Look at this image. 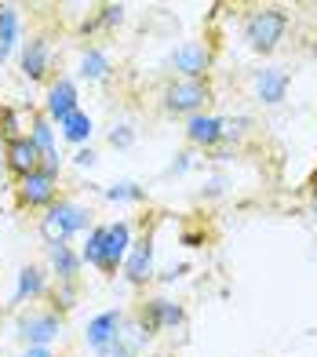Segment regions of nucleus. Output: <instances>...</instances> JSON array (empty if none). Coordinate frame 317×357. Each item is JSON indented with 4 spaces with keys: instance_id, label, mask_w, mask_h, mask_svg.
<instances>
[{
    "instance_id": "nucleus-1",
    "label": "nucleus",
    "mask_w": 317,
    "mask_h": 357,
    "mask_svg": "<svg viewBox=\"0 0 317 357\" xmlns=\"http://www.w3.org/2000/svg\"><path fill=\"white\" fill-rule=\"evenodd\" d=\"M91 208L73 201V197H59L47 212H40L37 230L44 237V245H70L73 237H81L91 230Z\"/></svg>"
},
{
    "instance_id": "nucleus-2",
    "label": "nucleus",
    "mask_w": 317,
    "mask_h": 357,
    "mask_svg": "<svg viewBox=\"0 0 317 357\" xmlns=\"http://www.w3.org/2000/svg\"><path fill=\"white\" fill-rule=\"evenodd\" d=\"M62 332H66V317L55 306H29V310H19V317H15V339L26 350L52 347L55 339H62Z\"/></svg>"
},
{
    "instance_id": "nucleus-3",
    "label": "nucleus",
    "mask_w": 317,
    "mask_h": 357,
    "mask_svg": "<svg viewBox=\"0 0 317 357\" xmlns=\"http://www.w3.org/2000/svg\"><path fill=\"white\" fill-rule=\"evenodd\" d=\"M288 33V11L284 8H256L245 15V40L252 52L270 55Z\"/></svg>"
},
{
    "instance_id": "nucleus-4",
    "label": "nucleus",
    "mask_w": 317,
    "mask_h": 357,
    "mask_svg": "<svg viewBox=\"0 0 317 357\" xmlns=\"http://www.w3.org/2000/svg\"><path fill=\"white\" fill-rule=\"evenodd\" d=\"M212 84L208 80H183L171 77L164 91H161V106L171 117H194V113H204V106L212 102Z\"/></svg>"
},
{
    "instance_id": "nucleus-5",
    "label": "nucleus",
    "mask_w": 317,
    "mask_h": 357,
    "mask_svg": "<svg viewBox=\"0 0 317 357\" xmlns=\"http://www.w3.org/2000/svg\"><path fill=\"white\" fill-rule=\"evenodd\" d=\"M15 197H19V208H26V212H47L59 201V175L37 168L33 175L15 183Z\"/></svg>"
},
{
    "instance_id": "nucleus-6",
    "label": "nucleus",
    "mask_w": 317,
    "mask_h": 357,
    "mask_svg": "<svg viewBox=\"0 0 317 357\" xmlns=\"http://www.w3.org/2000/svg\"><path fill=\"white\" fill-rule=\"evenodd\" d=\"M121 278L128 281L132 288H146L150 281H157V245H153L150 230L132 241V252H128V259H124V266H121Z\"/></svg>"
},
{
    "instance_id": "nucleus-7",
    "label": "nucleus",
    "mask_w": 317,
    "mask_h": 357,
    "mask_svg": "<svg viewBox=\"0 0 317 357\" xmlns=\"http://www.w3.org/2000/svg\"><path fill=\"white\" fill-rule=\"evenodd\" d=\"M168 62H171V70H176L183 80H208L215 52H212L208 40H183L176 52L168 55Z\"/></svg>"
},
{
    "instance_id": "nucleus-8",
    "label": "nucleus",
    "mask_w": 317,
    "mask_h": 357,
    "mask_svg": "<svg viewBox=\"0 0 317 357\" xmlns=\"http://www.w3.org/2000/svg\"><path fill=\"white\" fill-rule=\"evenodd\" d=\"M55 70V47L44 33H33L29 40H22L19 47V73L29 80V84H40V80H52Z\"/></svg>"
},
{
    "instance_id": "nucleus-9",
    "label": "nucleus",
    "mask_w": 317,
    "mask_h": 357,
    "mask_svg": "<svg viewBox=\"0 0 317 357\" xmlns=\"http://www.w3.org/2000/svg\"><path fill=\"white\" fill-rule=\"evenodd\" d=\"M106 234H102V273L114 278L121 273L124 259L132 252V241H135V226L128 219H114V222H102Z\"/></svg>"
},
{
    "instance_id": "nucleus-10",
    "label": "nucleus",
    "mask_w": 317,
    "mask_h": 357,
    "mask_svg": "<svg viewBox=\"0 0 317 357\" xmlns=\"http://www.w3.org/2000/svg\"><path fill=\"white\" fill-rule=\"evenodd\" d=\"M81 109V91H77V80L73 77H52L47 80V91H44V117L52 121L55 128L70 117V113Z\"/></svg>"
},
{
    "instance_id": "nucleus-11",
    "label": "nucleus",
    "mask_w": 317,
    "mask_h": 357,
    "mask_svg": "<svg viewBox=\"0 0 317 357\" xmlns=\"http://www.w3.org/2000/svg\"><path fill=\"white\" fill-rule=\"evenodd\" d=\"M142 324H146V332H176L186 324V310H183V303L176 299H168V296H153L139 306V314H135Z\"/></svg>"
},
{
    "instance_id": "nucleus-12",
    "label": "nucleus",
    "mask_w": 317,
    "mask_h": 357,
    "mask_svg": "<svg viewBox=\"0 0 317 357\" xmlns=\"http://www.w3.org/2000/svg\"><path fill=\"white\" fill-rule=\"evenodd\" d=\"M44 296H52V273L37 263H26L15 273V291H11V306L15 310H26L29 303H40Z\"/></svg>"
},
{
    "instance_id": "nucleus-13",
    "label": "nucleus",
    "mask_w": 317,
    "mask_h": 357,
    "mask_svg": "<svg viewBox=\"0 0 317 357\" xmlns=\"http://www.w3.org/2000/svg\"><path fill=\"white\" fill-rule=\"evenodd\" d=\"M124 314L121 306H114V310H102V314H95L88 324H84V347L99 357L102 350H109L117 343V335H121V328H124Z\"/></svg>"
},
{
    "instance_id": "nucleus-14",
    "label": "nucleus",
    "mask_w": 317,
    "mask_h": 357,
    "mask_svg": "<svg viewBox=\"0 0 317 357\" xmlns=\"http://www.w3.org/2000/svg\"><path fill=\"white\" fill-rule=\"evenodd\" d=\"M288 88H292L288 70H281V66L252 70V95H256L259 106H281L284 99H288Z\"/></svg>"
},
{
    "instance_id": "nucleus-15",
    "label": "nucleus",
    "mask_w": 317,
    "mask_h": 357,
    "mask_svg": "<svg viewBox=\"0 0 317 357\" xmlns=\"http://www.w3.org/2000/svg\"><path fill=\"white\" fill-rule=\"evenodd\" d=\"M186 142L204 150V153L223 150V117H219V113H208V109L186 117Z\"/></svg>"
},
{
    "instance_id": "nucleus-16",
    "label": "nucleus",
    "mask_w": 317,
    "mask_h": 357,
    "mask_svg": "<svg viewBox=\"0 0 317 357\" xmlns=\"http://www.w3.org/2000/svg\"><path fill=\"white\" fill-rule=\"evenodd\" d=\"M4 168H8V175L15 178V183L40 168V150L29 142V135L15 139V142H4Z\"/></svg>"
},
{
    "instance_id": "nucleus-17",
    "label": "nucleus",
    "mask_w": 317,
    "mask_h": 357,
    "mask_svg": "<svg viewBox=\"0 0 317 357\" xmlns=\"http://www.w3.org/2000/svg\"><path fill=\"white\" fill-rule=\"evenodd\" d=\"M47 248V266H52L55 284H81V252L73 245H44Z\"/></svg>"
},
{
    "instance_id": "nucleus-18",
    "label": "nucleus",
    "mask_w": 317,
    "mask_h": 357,
    "mask_svg": "<svg viewBox=\"0 0 317 357\" xmlns=\"http://www.w3.org/2000/svg\"><path fill=\"white\" fill-rule=\"evenodd\" d=\"M22 15L15 4H0V66L11 62L22 47Z\"/></svg>"
},
{
    "instance_id": "nucleus-19",
    "label": "nucleus",
    "mask_w": 317,
    "mask_h": 357,
    "mask_svg": "<svg viewBox=\"0 0 317 357\" xmlns=\"http://www.w3.org/2000/svg\"><path fill=\"white\" fill-rule=\"evenodd\" d=\"M77 77L88 80V84H102V80L114 77V59H109L106 47H99V44L81 47V59H77Z\"/></svg>"
},
{
    "instance_id": "nucleus-20",
    "label": "nucleus",
    "mask_w": 317,
    "mask_h": 357,
    "mask_svg": "<svg viewBox=\"0 0 317 357\" xmlns=\"http://www.w3.org/2000/svg\"><path fill=\"white\" fill-rule=\"evenodd\" d=\"M59 135L66 139L70 146H91V135H95V121H91V113H84V109H77V113H70L66 121L59 124Z\"/></svg>"
},
{
    "instance_id": "nucleus-21",
    "label": "nucleus",
    "mask_w": 317,
    "mask_h": 357,
    "mask_svg": "<svg viewBox=\"0 0 317 357\" xmlns=\"http://www.w3.org/2000/svg\"><path fill=\"white\" fill-rule=\"evenodd\" d=\"M99 193H102L109 204H142V201H146V186L132 183V178H124V183H109Z\"/></svg>"
},
{
    "instance_id": "nucleus-22",
    "label": "nucleus",
    "mask_w": 317,
    "mask_h": 357,
    "mask_svg": "<svg viewBox=\"0 0 317 357\" xmlns=\"http://www.w3.org/2000/svg\"><path fill=\"white\" fill-rule=\"evenodd\" d=\"M26 135V109L22 106H0V142H15Z\"/></svg>"
},
{
    "instance_id": "nucleus-23",
    "label": "nucleus",
    "mask_w": 317,
    "mask_h": 357,
    "mask_svg": "<svg viewBox=\"0 0 317 357\" xmlns=\"http://www.w3.org/2000/svg\"><path fill=\"white\" fill-rule=\"evenodd\" d=\"M102 234H106V226H91V230L84 234V245H81V263L91 266V270H99L102 273Z\"/></svg>"
},
{
    "instance_id": "nucleus-24",
    "label": "nucleus",
    "mask_w": 317,
    "mask_h": 357,
    "mask_svg": "<svg viewBox=\"0 0 317 357\" xmlns=\"http://www.w3.org/2000/svg\"><path fill=\"white\" fill-rule=\"evenodd\" d=\"M124 15H128L124 4H102L91 15V22H84V33H95V29H117L124 22Z\"/></svg>"
},
{
    "instance_id": "nucleus-25",
    "label": "nucleus",
    "mask_w": 317,
    "mask_h": 357,
    "mask_svg": "<svg viewBox=\"0 0 317 357\" xmlns=\"http://www.w3.org/2000/svg\"><path fill=\"white\" fill-rule=\"evenodd\" d=\"M106 139H109V146H114V150H132V146H135V124H132V121H117V124L106 132Z\"/></svg>"
},
{
    "instance_id": "nucleus-26",
    "label": "nucleus",
    "mask_w": 317,
    "mask_h": 357,
    "mask_svg": "<svg viewBox=\"0 0 317 357\" xmlns=\"http://www.w3.org/2000/svg\"><path fill=\"white\" fill-rule=\"evenodd\" d=\"M248 128H252V121L245 117V113H233V117H223V146L241 142Z\"/></svg>"
},
{
    "instance_id": "nucleus-27",
    "label": "nucleus",
    "mask_w": 317,
    "mask_h": 357,
    "mask_svg": "<svg viewBox=\"0 0 317 357\" xmlns=\"http://www.w3.org/2000/svg\"><path fill=\"white\" fill-rule=\"evenodd\" d=\"M77 291H81V284H55L52 288V306H55V310L62 314V310H73V306H77Z\"/></svg>"
},
{
    "instance_id": "nucleus-28",
    "label": "nucleus",
    "mask_w": 317,
    "mask_h": 357,
    "mask_svg": "<svg viewBox=\"0 0 317 357\" xmlns=\"http://www.w3.org/2000/svg\"><path fill=\"white\" fill-rule=\"evenodd\" d=\"M139 354H142V350H139L135 343H128L124 335H117V343L109 347V350H102L99 357H139Z\"/></svg>"
},
{
    "instance_id": "nucleus-29",
    "label": "nucleus",
    "mask_w": 317,
    "mask_h": 357,
    "mask_svg": "<svg viewBox=\"0 0 317 357\" xmlns=\"http://www.w3.org/2000/svg\"><path fill=\"white\" fill-rule=\"evenodd\" d=\"M190 168H194V153H190V150H179L176 157H171V165H168V175H186Z\"/></svg>"
},
{
    "instance_id": "nucleus-30",
    "label": "nucleus",
    "mask_w": 317,
    "mask_h": 357,
    "mask_svg": "<svg viewBox=\"0 0 317 357\" xmlns=\"http://www.w3.org/2000/svg\"><path fill=\"white\" fill-rule=\"evenodd\" d=\"M70 160H73L77 168H84V172H88V168H95V160H99V157H95V150H91V146H81V150H77Z\"/></svg>"
},
{
    "instance_id": "nucleus-31",
    "label": "nucleus",
    "mask_w": 317,
    "mask_h": 357,
    "mask_svg": "<svg viewBox=\"0 0 317 357\" xmlns=\"http://www.w3.org/2000/svg\"><path fill=\"white\" fill-rule=\"evenodd\" d=\"M223 186H226V178H223V175H212L208 183H204L201 197H208V201H212V197H219V193H223Z\"/></svg>"
},
{
    "instance_id": "nucleus-32",
    "label": "nucleus",
    "mask_w": 317,
    "mask_h": 357,
    "mask_svg": "<svg viewBox=\"0 0 317 357\" xmlns=\"http://www.w3.org/2000/svg\"><path fill=\"white\" fill-rule=\"evenodd\" d=\"M183 273H186V263H179V266H168V270H164L157 281H161V284H176V281L183 278Z\"/></svg>"
},
{
    "instance_id": "nucleus-33",
    "label": "nucleus",
    "mask_w": 317,
    "mask_h": 357,
    "mask_svg": "<svg viewBox=\"0 0 317 357\" xmlns=\"http://www.w3.org/2000/svg\"><path fill=\"white\" fill-rule=\"evenodd\" d=\"M310 215L317 219V172H314V183H310Z\"/></svg>"
},
{
    "instance_id": "nucleus-34",
    "label": "nucleus",
    "mask_w": 317,
    "mask_h": 357,
    "mask_svg": "<svg viewBox=\"0 0 317 357\" xmlns=\"http://www.w3.org/2000/svg\"><path fill=\"white\" fill-rule=\"evenodd\" d=\"M4 175H8V168H4V142H0V183H4Z\"/></svg>"
},
{
    "instance_id": "nucleus-35",
    "label": "nucleus",
    "mask_w": 317,
    "mask_h": 357,
    "mask_svg": "<svg viewBox=\"0 0 317 357\" xmlns=\"http://www.w3.org/2000/svg\"><path fill=\"white\" fill-rule=\"evenodd\" d=\"M0 324H4V306H0Z\"/></svg>"
}]
</instances>
